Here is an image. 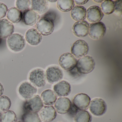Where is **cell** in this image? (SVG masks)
Returning <instances> with one entry per match:
<instances>
[{
    "instance_id": "obj_44",
    "label": "cell",
    "mask_w": 122,
    "mask_h": 122,
    "mask_svg": "<svg viewBox=\"0 0 122 122\" xmlns=\"http://www.w3.org/2000/svg\"></svg>"
},
{
    "instance_id": "obj_39",
    "label": "cell",
    "mask_w": 122,
    "mask_h": 122,
    "mask_svg": "<svg viewBox=\"0 0 122 122\" xmlns=\"http://www.w3.org/2000/svg\"><path fill=\"white\" fill-rule=\"evenodd\" d=\"M94 1L95 2L97 3H101L103 1V0H94Z\"/></svg>"
},
{
    "instance_id": "obj_4",
    "label": "cell",
    "mask_w": 122,
    "mask_h": 122,
    "mask_svg": "<svg viewBox=\"0 0 122 122\" xmlns=\"http://www.w3.org/2000/svg\"><path fill=\"white\" fill-rule=\"evenodd\" d=\"M43 103L38 95H35L25 101L23 104V109L25 112L37 113L43 107Z\"/></svg>"
},
{
    "instance_id": "obj_19",
    "label": "cell",
    "mask_w": 122,
    "mask_h": 122,
    "mask_svg": "<svg viewBox=\"0 0 122 122\" xmlns=\"http://www.w3.org/2000/svg\"><path fill=\"white\" fill-rule=\"evenodd\" d=\"M25 37L28 43L32 46L37 45L42 39L41 34L35 28L28 30L25 33Z\"/></svg>"
},
{
    "instance_id": "obj_29",
    "label": "cell",
    "mask_w": 122,
    "mask_h": 122,
    "mask_svg": "<svg viewBox=\"0 0 122 122\" xmlns=\"http://www.w3.org/2000/svg\"><path fill=\"white\" fill-rule=\"evenodd\" d=\"M17 121V115L13 111L8 110L2 113L1 122H16Z\"/></svg>"
},
{
    "instance_id": "obj_16",
    "label": "cell",
    "mask_w": 122,
    "mask_h": 122,
    "mask_svg": "<svg viewBox=\"0 0 122 122\" xmlns=\"http://www.w3.org/2000/svg\"><path fill=\"white\" fill-rule=\"evenodd\" d=\"M87 18L89 22H98L103 17V13L98 6L93 5L88 8L87 10Z\"/></svg>"
},
{
    "instance_id": "obj_22",
    "label": "cell",
    "mask_w": 122,
    "mask_h": 122,
    "mask_svg": "<svg viewBox=\"0 0 122 122\" xmlns=\"http://www.w3.org/2000/svg\"><path fill=\"white\" fill-rule=\"evenodd\" d=\"M71 17L77 21H82L86 18L87 10L83 6L77 5L72 9L71 11Z\"/></svg>"
},
{
    "instance_id": "obj_26",
    "label": "cell",
    "mask_w": 122,
    "mask_h": 122,
    "mask_svg": "<svg viewBox=\"0 0 122 122\" xmlns=\"http://www.w3.org/2000/svg\"><path fill=\"white\" fill-rule=\"evenodd\" d=\"M74 119L75 122H91L92 117L88 111L79 110L74 116Z\"/></svg>"
},
{
    "instance_id": "obj_5",
    "label": "cell",
    "mask_w": 122,
    "mask_h": 122,
    "mask_svg": "<svg viewBox=\"0 0 122 122\" xmlns=\"http://www.w3.org/2000/svg\"><path fill=\"white\" fill-rule=\"evenodd\" d=\"M89 107L92 114L95 116H101L105 113L107 105L103 99L97 98L91 101Z\"/></svg>"
},
{
    "instance_id": "obj_3",
    "label": "cell",
    "mask_w": 122,
    "mask_h": 122,
    "mask_svg": "<svg viewBox=\"0 0 122 122\" xmlns=\"http://www.w3.org/2000/svg\"><path fill=\"white\" fill-rule=\"evenodd\" d=\"M8 46L13 51L18 52L22 50L25 46L24 37L19 33L13 34L8 38L7 41Z\"/></svg>"
},
{
    "instance_id": "obj_32",
    "label": "cell",
    "mask_w": 122,
    "mask_h": 122,
    "mask_svg": "<svg viewBox=\"0 0 122 122\" xmlns=\"http://www.w3.org/2000/svg\"><path fill=\"white\" fill-rule=\"evenodd\" d=\"M57 14L55 11L50 10L43 15V17L49 19L54 23L57 18Z\"/></svg>"
},
{
    "instance_id": "obj_9",
    "label": "cell",
    "mask_w": 122,
    "mask_h": 122,
    "mask_svg": "<svg viewBox=\"0 0 122 122\" xmlns=\"http://www.w3.org/2000/svg\"><path fill=\"white\" fill-rule=\"evenodd\" d=\"M106 32V28L102 22L92 23L90 25L89 34L90 37L95 40H98L102 38Z\"/></svg>"
},
{
    "instance_id": "obj_6",
    "label": "cell",
    "mask_w": 122,
    "mask_h": 122,
    "mask_svg": "<svg viewBox=\"0 0 122 122\" xmlns=\"http://www.w3.org/2000/svg\"><path fill=\"white\" fill-rule=\"evenodd\" d=\"M36 30L43 36H48L52 33L54 30V24L47 18L42 17L36 25Z\"/></svg>"
},
{
    "instance_id": "obj_27",
    "label": "cell",
    "mask_w": 122,
    "mask_h": 122,
    "mask_svg": "<svg viewBox=\"0 0 122 122\" xmlns=\"http://www.w3.org/2000/svg\"><path fill=\"white\" fill-rule=\"evenodd\" d=\"M100 7L101 11L105 15L112 14L115 11V4L112 0H105L102 3Z\"/></svg>"
},
{
    "instance_id": "obj_25",
    "label": "cell",
    "mask_w": 122,
    "mask_h": 122,
    "mask_svg": "<svg viewBox=\"0 0 122 122\" xmlns=\"http://www.w3.org/2000/svg\"><path fill=\"white\" fill-rule=\"evenodd\" d=\"M75 5V2L73 0H59L57 2V6L61 12H67L72 9Z\"/></svg>"
},
{
    "instance_id": "obj_30",
    "label": "cell",
    "mask_w": 122,
    "mask_h": 122,
    "mask_svg": "<svg viewBox=\"0 0 122 122\" xmlns=\"http://www.w3.org/2000/svg\"><path fill=\"white\" fill-rule=\"evenodd\" d=\"M11 106L10 99L6 96H0V112H4L8 110Z\"/></svg>"
},
{
    "instance_id": "obj_33",
    "label": "cell",
    "mask_w": 122,
    "mask_h": 122,
    "mask_svg": "<svg viewBox=\"0 0 122 122\" xmlns=\"http://www.w3.org/2000/svg\"><path fill=\"white\" fill-rule=\"evenodd\" d=\"M8 12L7 6L2 3L0 2V19L4 18Z\"/></svg>"
},
{
    "instance_id": "obj_12",
    "label": "cell",
    "mask_w": 122,
    "mask_h": 122,
    "mask_svg": "<svg viewBox=\"0 0 122 122\" xmlns=\"http://www.w3.org/2000/svg\"><path fill=\"white\" fill-rule=\"evenodd\" d=\"M39 117L44 122H51L54 120L57 115V111L52 106H43L39 112Z\"/></svg>"
},
{
    "instance_id": "obj_43",
    "label": "cell",
    "mask_w": 122,
    "mask_h": 122,
    "mask_svg": "<svg viewBox=\"0 0 122 122\" xmlns=\"http://www.w3.org/2000/svg\"><path fill=\"white\" fill-rule=\"evenodd\" d=\"M1 38H0V43H1Z\"/></svg>"
},
{
    "instance_id": "obj_28",
    "label": "cell",
    "mask_w": 122,
    "mask_h": 122,
    "mask_svg": "<svg viewBox=\"0 0 122 122\" xmlns=\"http://www.w3.org/2000/svg\"><path fill=\"white\" fill-rule=\"evenodd\" d=\"M23 122H42L37 113L25 112L22 116Z\"/></svg>"
},
{
    "instance_id": "obj_18",
    "label": "cell",
    "mask_w": 122,
    "mask_h": 122,
    "mask_svg": "<svg viewBox=\"0 0 122 122\" xmlns=\"http://www.w3.org/2000/svg\"><path fill=\"white\" fill-rule=\"evenodd\" d=\"M53 90L58 96L66 97L71 92V86L66 81H62L54 86Z\"/></svg>"
},
{
    "instance_id": "obj_36",
    "label": "cell",
    "mask_w": 122,
    "mask_h": 122,
    "mask_svg": "<svg viewBox=\"0 0 122 122\" xmlns=\"http://www.w3.org/2000/svg\"><path fill=\"white\" fill-rule=\"evenodd\" d=\"M69 71L71 75L73 77H78L81 75V73L79 72L76 67Z\"/></svg>"
},
{
    "instance_id": "obj_11",
    "label": "cell",
    "mask_w": 122,
    "mask_h": 122,
    "mask_svg": "<svg viewBox=\"0 0 122 122\" xmlns=\"http://www.w3.org/2000/svg\"><path fill=\"white\" fill-rule=\"evenodd\" d=\"M91 101L90 97L85 93L76 94L73 98V104L77 109L86 110L88 109Z\"/></svg>"
},
{
    "instance_id": "obj_13",
    "label": "cell",
    "mask_w": 122,
    "mask_h": 122,
    "mask_svg": "<svg viewBox=\"0 0 122 122\" xmlns=\"http://www.w3.org/2000/svg\"><path fill=\"white\" fill-rule=\"evenodd\" d=\"M18 92L23 98L27 100L35 95L37 88L30 83L25 82L19 86Z\"/></svg>"
},
{
    "instance_id": "obj_35",
    "label": "cell",
    "mask_w": 122,
    "mask_h": 122,
    "mask_svg": "<svg viewBox=\"0 0 122 122\" xmlns=\"http://www.w3.org/2000/svg\"><path fill=\"white\" fill-rule=\"evenodd\" d=\"M113 2L115 4V10L117 12H121L122 0H115Z\"/></svg>"
},
{
    "instance_id": "obj_41",
    "label": "cell",
    "mask_w": 122,
    "mask_h": 122,
    "mask_svg": "<svg viewBox=\"0 0 122 122\" xmlns=\"http://www.w3.org/2000/svg\"><path fill=\"white\" fill-rule=\"evenodd\" d=\"M49 1H50V2H56V1H57V0H49Z\"/></svg>"
},
{
    "instance_id": "obj_23",
    "label": "cell",
    "mask_w": 122,
    "mask_h": 122,
    "mask_svg": "<svg viewBox=\"0 0 122 122\" xmlns=\"http://www.w3.org/2000/svg\"><path fill=\"white\" fill-rule=\"evenodd\" d=\"M48 8V3L47 0H32L31 10L38 14H42L47 12Z\"/></svg>"
},
{
    "instance_id": "obj_2",
    "label": "cell",
    "mask_w": 122,
    "mask_h": 122,
    "mask_svg": "<svg viewBox=\"0 0 122 122\" xmlns=\"http://www.w3.org/2000/svg\"><path fill=\"white\" fill-rule=\"evenodd\" d=\"M29 80L31 84L35 87H43L46 84L47 80L45 72L41 68L34 69L29 74Z\"/></svg>"
},
{
    "instance_id": "obj_42",
    "label": "cell",
    "mask_w": 122,
    "mask_h": 122,
    "mask_svg": "<svg viewBox=\"0 0 122 122\" xmlns=\"http://www.w3.org/2000/svg\"><path fill=\"white\" fill-rule=\"evenodd\" d=\"M16 122H23L22 121H17Z\"/></svg>"
},
{
    "instance_id": "obj_20",
    "label": "cell",
    "mask_w": 122,
    "mask_h": 122,
    "mask_svg": "<svg viewBox=\"0 0 122 122\" xmlns=\"http://www.w3.org/2000/svg\"><path fill=\"white\" fill-rule=\"evenodd\" d=\"M22 17L23 21L25 25L32 26L35 25L39 20L40 16L34 10L29 9L24 12Z\"/></svg>"
},
{
    "instance_id": "obj_21",
    "label": "cell",
    "mask_w": 122,
    "mask_h": 122,
    "mask_svg": "<svg viewBox=\"0 0 122 122\" xmlns=\"http://www.w3.org/2000/svg\"><path fill=\"white\" fill-rule=\"evenodd\" d=\"M41 98L43 104L46 106L53 105L57 100V96L53 91L47 89L42 93Z\"/></svg>"
},
{
    "instance_id": "obj_38",
    "label": "cell",
    "mask_w": 122,
    "mask_h": 122,
    "mask_svg": "<svg viewBox=\"0 0 122 122\" xmlns=\"http://www.w3.org/2000/svg\"><path fill=\"white\" fill-rule=\"evenodd\" d=\"M4 92V88L2 83L0 82V96H2Z\"/></svg>"
},
{
    "instance_id": "obj_1",
    "label": "cell",
    "mask_w": 122,
    "mask_h": 122,
    "mask_svg": "<svg viewBox=\"0 0 122 122\" xmlns=\"http://www.w3.org/2000/svg\"><path fill=\"white\" fill-rule=\"evenodd\" d=\"M95 66V63L93 58L89 56H85L77 61L76 67L80 73L86 74L92 71Z\"/></svg>"
},
{
    "instance_id": "obj_10",
    "label": "cell",
    "mask_w": 122,
    "mask_h": 122,
    "mask_svg": "<svg viewBox=\"0 0 122 122\" xmlns=\"http://www.w3.org/2000/svg\"><path fill=\"white\" fill-rule=\"evenodd\" d=\"M46 75L48 82L53 84L62 80L63 74V71L58 66H53L47 69Z\"/></svg>"
},
{
    "instance_id": "obj_24",
    "label": "cell",
    "mask_w": 122,
    "mask_h": 122,
    "mask_svg": "<svg viewBox=\"0 0 122 122\" xmlns=\"http://www.w3.org/2000/svg\"><path fill=\"white\" fill-rule=\"evenodd\" d=\"M7 18L13 23H17L21 20L22 14L20 10L15 7H12L8 10Z\"/></svg>"
},
{
    "instance_id": "obj_17",
    "label": "cell",
    "mask_w": 122,
    "mask_h": 122,
    "mask_svg": "<svg viewBox=\"0 0 122 122\" xmlns=\"http://www.w3.org/2000/svg\"><path fill=\"white\" fill-rule=\"evenodd\" d=\"M14 25L6 19L0 20V37L7 38L12 35L14 32Z\"/></svg>"
},
{
    "instance_id": "obj_34",
    "label": "cell",
    "mask_w": 122,
    "mask_h": 122,
    "mask_svg": "<svg viewBox=\"0 0 122 122\" xmlns=\"http://www.w3.org/2000/svg\"><path fill=\"white\" fill-rule=\"evenodd\" d=\"M79 110L77 109L73 104H72L71 107L68 113H69V114L71 116L74 117L76 113Z\"/></svg>"
},
{
    "instance_id": "obj_14",
    "label": "cell",
    "mask_w": 122,
    "mask_h": 122,
    "mask_svg": "<svg viewBox=\"0 0 122 122\" xmlns=\"http://www.w3.org/2000/svg\"><path fill=\"white\" fill-rule=\"evenodd\" d=\"M72 103L69 98L66 97L59 98L54 104L55 109L58 113L64 115L69 112Z\"/></svg>"
},
{
    "instance_id": "obj_40",
    "label": "cell",
    "mask_w": 122,
    "mask_h": 122,
    "mask_svg": "<svg viewBox=\"0 0 122 122\" xmlns=\"http://www.w3.org/2000/svg\"><path fill=\"white\" fill-rule=\"evenodd\" d=\"M2 113L0 112V122H1V116H2Z\"/></svg>"
},
{
    "instance_id": "obj_8",
    "label": "cell",
    "mask_w": 122,
    "mask_h": 122,
    "mask_svg": "<svg viewBox=\"0 0 122 122\" xmlns=\"http://www.w3.org/2000/svg\"><path fill=\"white\" fill-rule=\"evenodd\" d=\"M89 47L86 42L83 40L76 41L71 47V54L75 57L80 58L85 56L88 52Z\"/></svg>"
},
{
    "instance_id": "obj_37",
    "label": "cell",
    "mask_w": 122,
    "mask_h": 122,
    "mask_svg": "<svg viewBox=\"0 0 122 122\" xmlns=\"http://www.w3.org/2000/svg\"><path fill=\"white\" fill-rule=\"evenodd\" d=\"M75 2L77 4V5H85L86 3H87L88 0H75Z\"/></svg>"
},
{
    "instance_id": "obj_15",
    "label": "cell",
    "mask_w": 122,
    "mask_h": 122,
    "mask_svg": "<svg viewBox=\"0 0 122 122\" xmlns=\"http://www.w3.org/2000/svg\"><path fill=\"white\" fill-rule=\"evenodd\" d=\"M89 28V23L86 21H77L73 26V32L77 37H85L88 34Z\"/></svg>"
},
{
    "instance_id": "obj_7",
    "label": "cell",
    "mask_w": 122,
    "mask_h": 122,
    "mask_svg": "<svg viewBox=\"0 0 122 122\" xmlns=\"http://www.w3.org/2000/svg\"><path fill=\"white\" fill-rule=\"evenodd\" d=\"M77 60L70 53H65L61 55L59 59L61 67L65 70L70 71L76 67Z\"/></svg>"
},
{
    "instance_id": "obj_31",
    "label": "cell",
    "mask_w": 122,
    "mask_h": 122,
    "mask_svg": "<svg viewBox=\"0 0 122 122\" xmlns=\"http://www.w3.org/2000/svg\"><path fill=\"white\" fill-rule=\"evenodd\" d=\"M31 2L30 0H17L16 1V6L20 10L26 11L29 10Z\"/></svg>"
}]
</instances>
